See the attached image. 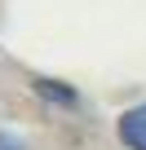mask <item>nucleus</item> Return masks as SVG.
<instances>
[{"label":"nucleus","mask_w":146,"mask_h":150,"mask_svg":"<svg viewBox=\"0 0 146 150\" xmlns=\"http://www.w3.org/2000/svg\"><path fill=\"white\" fill-rule=\"evenodd\" d=\"M120 141L128 150H146V106H133L120 115Z\"/></svg>","instance_id":"nucleus-1"},{"label":"nucleus","mask_w":146,"mask_h":150,"mask_svg":"<svg viewBox=\"0 0 146 150\" xmlns=\"http://www.w3.org/2000/svg\"><path fill=\"white\" fill-rule=\"evenodd\" d=\"M36 88H40L44 97L62 102V106H71V102H75V93H71V88H62V84H53V80H36Z\"/></svg>","instance_id":"nucleus-2"},{"label":"nucleus","mask_w":146,"mask_h":150,"mask_svg":"<svg viewBox=\"0 0 146 150\" xmlns=\"http://www.w3.org/2000/svg\"><path fill=\"white\" fill-rule=\"evenodd\" d=\"M0 150H18V137H9V132H0Z\"/></svg>","instance_id":"nucleus-3"}]
</instances>
